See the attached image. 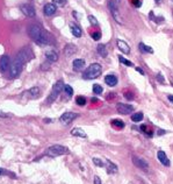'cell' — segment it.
I'll return each instance as SVG.
<instances>
[{"mask_svg":"<svg viewBox=\"0 0 173 184\" xmlns=\"http://www.w3.org/2000/svg\"><path fill=\"white\" fill-rule=\"evenodd\" d=\"M163 133H165V131H158V134L160 135V134H163Z\"/></svg>","mask_w":173,"mask_h":184,"instance_id":"cell-43","label":"cell"},{"mask_svg":"<svg viewBox=\"0 0 173 184\" xmlns=\"http://www.w3.org/2000/svg\"><path fill=\"white\" fill-rule=\"evenodd\" d=\"M108 8L111 11L112 15L115 21H117L119 24H122V20H121L120 13H119V10H117V6H116V2L114 0H109L108 1Z\"/></svg>","mask_w":173,"mask_h":184,"instance_id":"cell-7","label":"cell"},{"mask_svg":"<svg viewBox=\"0 0 173 184\" xmlns=\"http://www.w3.org/2000/svg\"><path fill=\"white\" fill-rule=\"evenodd\" d=\"M64 91L67 96H72L73 94V89L70 85H64Z\"/></svg>","mask_w":173,"mask_h":184,"instance_id":"cell-32","label":"cell"},{"mask_svg":"<svg viewBox=\"0 0 173 184\" xmlns=\"http://www.w3.org/2000/svg\"><path fill=\"white\" fill-rule=\"evenodd\" d=\"M62 89H64V84H63L62 81H58L53 86V90H51L50 94H49L48 98H47V104H48V105L53 104V103L57 99V97L59 96V93L62 92Z\"/></svg>","mask_w":173,"mask_h":184,"instance_id":"cell-3","label":"cell"},{"mask_svg":"<svg viewBox=\"0 0 173 184\" xmlns=\"http://www.w3.org/2000/svg\"><path fill=\"white\" fill-rule=\"evenodd\" d=\"M157 79H158L159 83H164V77L162 76V75H160V73H158V75H157Z\"/></svg>","mask_w":173,"mask_h":184,"instance_id":"cell-39","label":"cell"},{"mask_svg":"<svg viewBox=\"0 0 173 184\" xmlns=\"http://www.w3.org/2000/svg\"><path fill=\"white\" fill-rule=\"evenodd\" d=\"M24 64L20 61V59H18V58L15 57L14 62L12 63V65H11V71H10V77L11 78H18L19 77V75L21 73V71H22V68H23Z\"/></svg>","mask_w":173,"mask_h":184,"instance_id":"cell-4","label":"cell"},{"mask_svg":"<svg viewBox=\"0 0 173 184\" xmlns=\"http://www.w3.org/2000/svg\"><path fill=\"white\" fill-rule=\"evenodd\" d=\"M101 71H102V68H101L100 64L93 63L84 71L82 77H84V79H95L101 75Z\"/></svg>","mask_w":173,"mask_h":184,"instance_id":"cell-1","label":"cell"},{"mask_svg":"<svg viewBox=\"0 0 173 184\" xmlns=\"http://www.w3.org/2000/svg\"><path fill=\"white\" fill-rule=\"evenodd\" d=\"M157 157H158L159 162L163 165H165V167H170V165H171V162L168 160L167 155L164 153L163 150H159L158 153H157Z\"/></svg>","mask_w":173,"mask_h":184,"instance_id":"cell-13","label":"cell"},{"mask_svg":"<svg viewBox=\"0 0 173 184\" xmlns=\"http://www.w3.org/2000/svg\"><path fill=\"white\" fill-rule=\"evenodd\" d=\"M0 116H6V114H4V113H1V112H0Z\"/></svg>","mask_w":173,"mask_h":184,"instance_id":"cell-45","label":"cell"},{"mask_svg":"<svg viewBox=\"0 0 173 184\" xmlns=\"http://www.w3.org/2000/svg\"><path fill=\"white\" fill-rule=\"evenodd\" d=\"M138 47H140L141 51H143V53H149V54H152V53H154V49L151 48V47H149V46H146V44H144L143 42H141V43L138 44Z\"/></svg>","mask_w":173,"mask_h":184,"instance_id":"cell-25","label":"cell"},{"mask_svg":"<svg viewBox=\"0 0 173 184\" xmlns=\"http://www.w3.org/2000/svg\"><path fill=\"white\" fill-rule=\"evenodd\" d=\"M44 14L48 15V16H50V15H53L56 13V6L53 5V4H47V5L44 6Z\"/></svg>","mask_w":173,"mask_h":184,"instance_id":"cell-20","label":"cell"},{"mask_svg":"<svg viewBox=\"0 0 173 184\" xmlns=\"http://www.w3.org/2000/svg\"><path fill=\"white\" fill-rule=\"evenodd\" d=\"M114 1H115L116 4H119V2H120V0H114Z\"/></svg>","mask_w":173,"mask_h":184,"instance_id":"cell-46","label":"cell"},{"mask_svg":"<svg viewBox=\"0 0 173 184\" xmlns=\"http://www.w3.org/2000/svg\"><path fill=\"white\" fill-rule=\"evenodd\" d=\"M4 173H5V170H4V169H1V168H0V175H2V174H4Z\"/></svg>","mask_w":173,"mask_h":184,"instance_id":"cell-42","label":"cell"},{"mask_svg":"<svg viewBox=\"0 0 173 184\" xmlns=\"http://www.w3.org/2000/svg\"><path fill=\"white\" fill-rule=\"evenodd\" d=\"M21 12H22L27 18H33V16H35V10H34V7L28 5V4L21 6Z\"/></svg>","mask_w":173,"mask_h":184,"instance_id":"cell-11","label":"cell"},{"mask_svg":"<svg viewBox=\"0 0 173 184\" xmlns=\"http://www.w3.org/2000/svg\"><path fill=\"white\" fill-rule=\"evenodd\" d=\"M116 108H117V111L120 112L121 114H130V113H133V111L135 110L133 105L123 104V103H117Z\"/></svg>","mask_w":173,"mask_h":184,"instance_id":"cell-9","label":"cell"},{"mask_svg":"<svg viewBox=\"0 0 173 184\" xmlns=\"http://www.w3.org/2000/svg\"><path fill=\"white\" fill-rule=\"evenodd\" d=\"M71 135L82 138V139H86L87 138V134L85 133V131L82 128H79V127H74L73 129H71Z\"/></svg>","mask_w":173,"mask_h":184,"instance_id":"cell-18","label":"cell"},{"mask_svg":"<svg viewBox=\"0 0 173 184\" xmlns=\"http://www.w3.org/2000/svg\"><path fill=\"white\" fill-rule=\"evenodd\" d=\"M42 33H43V30H42L41 27L37 26V24H30L28 27V35L35 41V42L41 37Z\"/></svg>","mask_w":173,"mask_h":184,"instance_id":"cell-5","label":"cell"},{"mask_svg":"<svg viewBox=\"0 0 173 184\" xmlns=\"http://www.w3.org/2000/svg\"><path fill=\"white\" fill-rule=\"evenodd\" d=\"M78 116H79L78 113H74V112H65L61 116V122L64 124V125H69V124H71Z\"/></svg>","mask_w":173,"mask_h":184,"instance_id":"cell-8","label":"cell"},{"mask_svg":"<svg viewBox=\"0 0 173 184\" xmlns=\"http://www.w3.org/2000/svg\"><path fill=\"white\" fill-rule=\"evenodd\" d=\"M36 43L39 44V46H41V47L47 46V44L50 43V35H49V33H47L45 30H43V33H42V35H41V37L36 41Z\"/></svg>","mask_w":173,"mask_h":184,"instance_id":"cell-12","label":"cell"},{"mask_svg":"<svg viewBox=\"0 0 173 184\" xmlns=\"http://www.w3.org/2000/svg\"><path fill=\"white\" fill-rule=\"evenodd\" d=\"M105 82H106V84L108 86L113 87L117 84V78H116V76H114V75H107L106 77H105Z\"/></svg>","mask_w":173,"mask_h":184,"instance_id":"cell-21","label":"cell"},{"mask_svg":"<svg viewBox=\"0 0 173 184\" xmlns=\"http://www.w3.org/2000/svg\"><path fill=\"white\" fill-rule=\"evenodd\" d=\"M70 150L67 149L66 147L61 145H53L50 146L48 149L45 150V155L50 156V157H56V156H61V155H65L69 154Z\"/></svg>","mask_w":173,"mask_h":184,"instance_id":"cell-2","label":"cell"},{"mask_svg":"<svg viewBox=\"0 0 173 184\" xmlns=\"http://www.w3.org/2000/svg\"><path fill=\"white\" fill-rule=\"evenodd\" d=\"M45 57H47V59H48L49 62L53 63V62H56L58 59V55L55 50H48V51L45 53Z\"/></svg>","mask_w":173,"mask_h":184,"instance_id":"cell-22","label":"cell"},{"mask_svg":"<svg viewBox=\"0 0 173 184\" xmlns=\"http://www.w3.org/2000/svg\"><path fill=\"white\" fill-rule=\"evenodd\" d=\"M136 70H137V71H138L141 75H144V71H143V70H142L141 68H136Z\"/></svg>","mask_w":173,"mask_h":184,"instance_id":"cell-41","label":"cell"},{"mask_svg":"<svg viewBox=\"0 0 173 184\" xmlns=\"http://www.w3.org/2000/svg\"><path fill=\"white\" fill-rule=\"evenodd\" d=\"M32 57H33V53H32V50H30L28 47H24V48H22L19 53H18V55H16V58L20 59V61H21L23 64L27 63V62H28Z\"/></svg>","mask_w":173,"mask_h":184,"instance_id":"cell-6","label":"cell"},{"mask_svg":"<svg viewBox=\"0 0 173 184\" xmlns=\"http://www.w3.org/2000/svg\"><path fill=\"white\" fill-rule=\"evenodd\" d=\"M102 86L101 85H99V84H94L93 85V92L95 93V94H101L102 93Z\"/></svg>","mask_w":173,"mask_h":184,"instance_id":"cell-29","label":"cell"},{"mask_svg":"<svg viewBox=\"0 0 173 184\" xmlns=\"http://www.w3.org/2000/svg\"><path fill=\"white\" fill-rule=\"evenodd\" d=\"M76 102H77L78 105H80V106H84L85 104H86V98L82 97V96H78L76 98Z\"/></svg>","mask_w":173,"mask_h":184,"instance_id":"cell-30","label":"cell"},{"mask_svg":"<svg viewBox=\"0 0 173 184\" xmlns=\"http://www.w3.org/2000/svg\"><path fill=\"white\" fill-rule=\"evenodd\" d=\"M10 68V56L8 55H4L1 59H0V70L1 71H6Z\"/></svg>","mask_w":173,"mask_h":184,"instance_id":"cell-15","label":"cell"},{"mask_svg":"<svg viewBox=\"0 0 173 184\" xmlns=\"http://www.w3.org/2000/svg\"><path fill=\"white\" fill-rule=\"evenodd\" d=\"M116 46H117V48L120 49L122 53H124V54L130 53V47L124 41H122V40H116Z\"/></svg>","mask_w":173,"mask_h":184,"instance_id":"cell-14","label":"cell"},{"mask_svg":"<svg viewBox=\"0 0 173 184\" xmlns=\"http://www.w3.org/2000/svg\"><path fill=\"white\" fill-rule=\"evenodd\" d=\"M94 184H102L99 176H94Z\"/></svg>","mask_w":173,"mask_h":184,"instance_id":"cell-38","label":"cell"},{"mask_svg":"<svg viewBox=\"0 0 173 184\" xmlns=\"http://www.w3.org/2000/svg\"><path fill=\"white\" fill-rule=\"evenodd\" d=\"M92 37H93V40H99L101 37L100 33H98V32H94V33H92Z\"/></svg>","mask_w":173,"mask_h":184,"instance_id":"cell-37","label":"cell"},{"mask_svg":"<svg viewBox=\"0 0 173 184\" xmlns=\"http://www.w3.org/2000/svg\"><path fill=\"white\" fill-rule=\"evenodd\" d=\"M133 163H134L137 168H140V169H142V170L149 169V163L145 160H143L142 157H138V156H133Z\"/></svg>","mask_w":173,"mask_h":184,"instance_id":"cell-10","label":"cell"},{"mask_svg":"<svg viewBox=\"0 0 173 184\" xmlns=\"http://www.w3.org/2000/svg\"><path fill=\"white\" fill-rule=\"evenodd\" d=\"M107 173L109 175H115L117 171H119V168L115 163H113L111 160H107Z\"/></svg>","mask_w":173,"mask_h":184,"instance_id":"cell-17","label":"cell"},{"mask_svg":"<svg viewBox=\"0 0 173 184\" xmlns=\"http://www.w3.org/2000/svg\"><path fill=\"white\" fill-rule=\"evenodd\" d=\"M131 120L134 121V122H140V121L143 120V113L142 112H137V113H135L131 116Z\"/></svg>","mask_w":173,"mask_h":184,"instance_id":"cell-26","label":"cell"},{"mask_svg":"<svg viewBox=\"0 0 173 184\" xmlns=\"http://www.w3.org/2000/svg\"><path fill=\"white\" fill-rule=\"evenodd\" d=\"M72 67L74 71H80V70H82L84 67H85V61H84L82 58H77V59L73 61Z\"/></svg>","mask_w":173,"mask_h":184,"instance_id":"cell-16","label":"cell"},{"mask_svg":"<svg viewBox=\"0 0 173 184\" xmlns=\"http://www.w3.org/2000/svg\"><path fill=\"white\" fill-rule=\"evenodd\" d=\"M167 99L173 104V96H172V94H170V96H167Z\"/></svg>","mask_w":173,"mask_h":184,"instance_id":"cell-40","label":"cell"},{"mask_svg":"<svg viewBox=\"0 0 173 184\" xmlns=\"http://www.w3.org/2000/svg\"><path fill=\"white\" fill-rule=\"evenodd\" d=\"M98 53H99V55H100L101 57H106L107 55H108L106 46L105 44H99L98 46Z\"/></svg>","mask_w":173,"mask_h":184,"instance_id":"cell-24","label":"cell"},{"mask_svg":"<svg viewBox=\"0 0 173 184\" xmlns=\"http://www.w3.org/2000/svg\"><path fill=\"white\" fill-rule=\"evenodd\" d=\"M119 59H120V62L122 64H124L125 67H133L134 64H133V62H130V61H128V59H125L124 57H122V56H120L119 57Z\"/></svg>","mask_w":173,"mask_h":184,"instance_id":"cell-31","label":"cell"},{"mask_svg":"<svg viewBox=\"0 0 173 184\" xmlns=\"http://www.w3.org/2000/svg\"><path fill=\"white\" fill-rule=\"evenodd\" d=\"M124 98H127L128 100H133V99H134V93H133V92H125Z\"/></svg>","mask_w":173,"mask_h":184,"instance_id":"cell-35","label":"cell"},{"mask_svg":"<svg viewBox=\"0 0 173 184\" xmlns=\"http://www.w3.org/2000/svg\"><path fill=\"white\" fill-rule=\"evenodd\" d=\"M154 1H156L157 4H160V2H162V0H154Z\"/></svg>","mask_w":173,"mask_h":184,"instance_id":"cell-44","label":"cell"},{"mask_svg":"<svg viewBox=\"0 0 173 184\" xmlns=\"http://www.w3.org/2000/svg\"><path fill=\"white\" fill-rule=\"evenodd\" d=\"M70 30H71V33L73 34V36H76V37H80L82 34L80 27L77 26L76 24H70Z\"/></svg>","mask_w":173,"mask_h":184,"instance_id":"cell-19","label":"cell"},{"mask_svg":"<svg viewBox=\"0 0 173 184\" xmlns=\"http://www.w3.org/2000/svg\"><path fill=\"white\" fill-rule=\"evenodd\" d=\"M64 53L66 56H70V55H74L77 53V47L74 44H66L65 46V49H64Z\"/></svg>","mask_w":173,"mask_h":184,"instance_id":"cell-23","label":"cell"},{"mask_svg":"<svg viewBox=\"0 0 173 184\" xmlns=\"http://www.w3.org/2000/svg\"><path fill=\"white\" fill-rule=\"evenodd\" d=\"M93 163L96 165V167H103V162L98 159V157H93Z\"/></svg>","mask_w":173,"mask_h":184,"instance_id":"cell-34","label":"cell"},{"mask_svg":"<svg viewBox=\"0 0 173 184\" xmlns=\"http://www.w3.org/2000/svg\"><path fill=\"white\" fill-rule=\"evenodd\" d=\"M88 21H90V24H93V26H98V24H99L98 20H96L95 16H93V15H88Z\"/></svg>","mask_w":173,"mask_h":184,"instance_id":"cell-33","label":"cell"},{"mask_svg":"<svg viewBox=\"0 0 173 184\" xmlns=\"http://www.w3.org/2000/svg\"><path fill=\"white\" fill-rule=\"evenodd\" d=\"M112 125L114 127H117V128H123L124 127V122L121 121L120 119H113L112 120Z\"/></svg>","mask_w":173,"mask_h":184,"instance_id":"cell-27","label":"cell"},{"mask_svg":"<svg viewBox=\"0 0 173 184\" xmlns=\"http://www.w3.org/2000/svg\"><path fill=\"white\" fill-rule=\"evenodd\" d=\"M29 93H30V96L34 98H37L40 96V87L35 86V87H32L30 90H29Z\"/></svg>","mask_w":173,"mask_h":184,"instance_id":"cell-28","label":"cell"},{"mask_svg":"<svg viewBox=\"0 0 173 184\" xmlns=\"http://www.w3.org/2000/svg\"><path fill=\"white\" fill-rule=\"evenodd\" d=\"M53 1L56 5H59V6H64L66 4V0H53Z\"/></svg>","mask_w":173,"mask_h":184,"instance_id":"cell-36","label":"cell"}]
</instances>
